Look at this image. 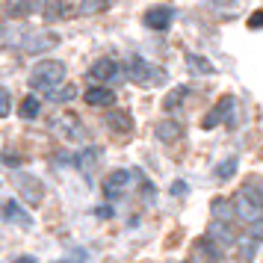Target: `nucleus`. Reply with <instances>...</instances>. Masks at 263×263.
Wrapping results in <instances>:
<instances>
[{
	"instance_id": "4",
	"label": "nucleus",
	"mask_w": 263,
	"mask_h": 263,
	"mask_svg": "<svg viewBox=\"0 0 263 263\" xmlns=\"http://www.w3.org/2000/svg\"><path fill=\"white\" fill-rule=\"evenodd\" d=\"M57 45H60L57 33H48V30H42V33H27V36L21 39V50H24V53H45V50L57 48Z\"/></svg>"
},
{
	"instance_id": "13",
	"label": "nucleus",
	"mask_w": 263,
	"mask_h": 263,
	"mask_svg": "<svg viewBox=\"0 0 263 263\" xmlns=\"http://www.w3.org/2000/svg\"><path fill=\"white\" fill-rule=\"evenodd\" d=\"M107 124L112 127V130H119V133H130V127H133V121H130V116L127 112H107Z\"/></svg>"
},
{
	"instance_id": "5",
	"label": "nucleus",
	"mask_w": 263,
	"mask_h": 263,
	"mask_svg": "<svg viewBox=\"0 0 263 263\" xmlns=\"http://www.w3.org/2000/svg\"><path fill=\"white\" fill-rule=\"evenodd\" d=\"M15 186L21 192V198L30 204H39L42 201V183H39L30 172H15Z\"/></svg>"
},
{
	"instance_id": "26",
	"label": "nucleus",
	"mask_w": 263,
	"mask_h": 263,
	"mask_svg": "<svg viewBox=\"0 0 263 263\" xmlns=\"http://www.w3.org/2000/svg\"><path fill=\"white\" fill-rule=\"evenodd\" d=\"M251 27L257 30V27H263V12H254L251 15Z\"/></svg>"
},
{
	"instance_id": "3",
	"label": "nucleus",
	"mask_w": 263,
	"mask_h": 263,
	"mask_svg": "<svg viewBox=\"0 0 263 263\" xmlns=\"http://www.w3.org/2000/svg\"><path fill=\"white\" fill-rule=\"evenodd\" d=\"M234 213H237L239 222H246V225H254V222H260L263 207L254 201V198H251L249 192H237V195H234Z\"/></svg>"
},
{
	"instance_id": "25",
	"label": "nucleus",
	"mask_w": 263,
	"mask_h": 263,
	"mask_svg": "<svg viewBox=\"0 0 263 263\" xmlns=\"http://www.w3.org/2000/svg\"><path fill=\"white\" fill-rule=\"evenodd\" d=\"M249 228H251V239H263V219L254 222V225H249Z\"/></svg>"
},
{
	"instance_id": "8",
	"label": "nucleus",
	"mask_w": 263,
	"mask_h": 263,
	"mask_svg": "<svg viewBox=\"0 0 263 263\" xmlns=\"http://www.w3.org/2000/svg\"><path fill=\"white\" fill-rule=\"evenodd\" d=\"M234 104H237V101H234L231 95H225V98H222V101H219V104H216L213 109H210V112H207V119H204V127L210 130V127H216V124H222V121H225L228 116L234 112Z\"/></svg>"
},
{
	"instance_id": "9",
	"label": "nucleus",
	"mask_w": 263,
	"mask_h": 263,
	"mask_svg": "<svg viewBox=\"0 0 263 263\" xmlns=\"http://www.w3.org/2000/svg\"><path fill=\"white\" fill-rule=\"evenodd\" d=\"M83 98L89 107H112L116 104V92L107 89V86H89Z\"/></svg>"
},
{
	"instance_id": "14",
	"label": "nucleus",
	"mask_w": 263,
	"mask_h": 263,
	"mask_svg": "<svg viewBox=\"0 0 263 263\" xmlns=\"http://www.w3.org/2000/svg\"><path fill=\"white\" fill-rule=\"evenodd\" d=\"M45 3H6L3 9L6 15H33V12H42Z\"/></svg>"
},
{
	"instance_id": "23",
	"label": "nucleus",
	"mask_w": 263,
	"mask_h": 263,
	"mask_svg": "<svg viewBox=\"0 0 263 263\" xmlns=\"http://www.w3.org/2000/svg\"><path fill=\"white\" fill-rule=\"evenodd\" d=\"M12 112V101H9V89H0V116L6 119Z\"/></svg>"
},
{
	"instance_id": "22",
	"label": "nucleus",
	"mask_w": 263,
	"mask_h": 263,
	"mask_svg": "<svg viewBox=\"0 0 263 263\" xmlns=\"http://www.w3.org/2000/svg\"><path fill=\"white\" fill-rule=\"evenodd\" d=\"M186 92H190V89H186V86H178V89H175V92H172V98H166V109H175L180 104V101H183V98H186Z\"/></svg>"
},
{
	"instance_id": "6",
	"label": "nucleus",
	"mask_w": 263,
	"mask_h": 263,
	"mask_svg": "<svg viewBox=\"0 0 263 263\" xmlns=\"http://www.w3.org/2000/svg\"><path fill=\"white\" fill-rule=\"evenodd\" d=\"M172 18H175V12H172V6H148L142 15V21L151 30H168V24H172Z\"/></svg>"
},
{
	"instance_id": "12",
	"label": "nucleus",
	"mask_w": 263,
	"mask_h": 263,
	"mask_svg": "<svg viewBox=\"0 0 263 263\" xmlns=\"http://www.w3.org/2000/svg\"><path fill=\"white\" fill-rule=\"evenodd\" d=\"M154 133H157L160 142H175V139H180V127L175 124V121H168V119L160 121V124L154 127Z\"/></svg>"
},
{
	"instance_id": "17",
	"label": "nucleus",
	"mask_w": 263,
	"mask_h": 263,
	"mask_svg": "<svg viewBox=\"0 0 263 263\" xmlns=\"http://www.w3.org/2000/svg\"><path fill=\"white\" fill-rule=\"evenodd\" d=\"M231 210H234V201L228 204V201H222V198H216V201H213L216 222H228V219H231Z\"/></svg>"
},
{
	"instance_id": "18",
	"label": "nucleus",
	"mask_w": 263,
	"mask_h": 263,
	"mask_svg": "<svg viewBox=\"0 0 263 263\" xmlns=\"http://www.w3.org/2000/svg\"><path fill=\"white\" fill-rule=\"evenodd\" d=\"M77 95V89H74V86H60V89H57V92H50V101H57V104H65V101H71V98Z\"/></svg>"
},
{
	"instance_id": "24",
	"label": "nucleus",
	"mask_w": 263,
	"mask_h": 263,
	"mask_svg": "<svg viewBox=\"0 0 263 263\" xmlns=\"http://www.w3.org/2000/svg\"><path fill=\"white\" fill-rule=\"evenodd\" d=\"M95 151H92V148H89V151H83V154H80V157H77V163H80V166H83V168H89V163H92V160H95Z\"/></svg>"
},
{
	"instance_id": "11",
	"label": "nucleus",
	"mask_w": 263,
	"mask_h": 263,
	"mask_svg": "<svg viewBox=\"0 0 263 263\" xmlns=\"http://www.w3.org/2000/svg\"><path fill=\"white\" fill-rule=\"evenodd\" d=\"M130 178H133V172H112V175L104 180V190H107V195H116L119 190H124Z\"/></svg>"
},
{
	"instance_id": "16",
	"label": "nucleus",
	"mask_w": 263,
	"mask_h": 263,
	"mask_svg": "<svg viewBox=\"0 0 263 263\" xmlns=\"http://www.w3.org/2000/svg\"><path fill=\"white\" fill-rule=\"evenodd\" d=\"M109 3H74V15H95V12H107Z\"/></svg>"
},
{
	"instance_id": "2",
	"label": "nucleus",
	"mask_w": 263,
	"mask_h": 263,
	"mask_svg": "<svg viewBox=\"0 0 263 263\" xmlns=\"http://www.w3.org/2000/svg\"><path fill=\"white\" fill-rule=\"evenodd\" d=\"M127 77H130L133 83H139V86L163 83V71L157 68L154 62L142 60V57H130V62H127Z\"/></svg>"
},
{
	"instance_id": "15",
	"label": "nucleus",
	"mask_w": 263,
	"mask_h": 263,
	"mask_svg": "<svg viewBox=\"0 0 263 263\" xmlns=\"http://www.w3.org/2000/svg\"><path fill=\"white\" fill-rule=\"evenodd\" d=\"M39 112H42V101L33 95H27L24 101H21V116L24 119H39Z\"/></svg>"
},
{
	"instance_id": "7",
	"label": "nucleus",
	"mask_w": 263,
	"mask_h": 263,
	"mask_svg": "<svg viewBox=\"0 0 263 263\" xmlns=\"http://www.w3.org/2000/svg\"><path fill=\"white\" fill-rule=\"evenodd\" d=\"M119 62L109 60V57H101V60H95L92 65H89V77L95 80V83H104V80H112V77H119Z\"/></svg>"
},
{
	"instance_id": "10",
	"label": "nucleus",
	"mask_w": 263,
	"mask_h": 263,
	"mask_svg": "<svg viewBox=\"0 0 263 263\" xmlns=\"http://www.w3.org/2000/svg\"><path fill=\"white\" fill-rule=\"evenodd\" d=\"M3 219H6V222H15V225H30V216H27V210L15 201V198H9V201L3 204Z\"/></svg>"
},
{
	"instance_id": "1",
	"label": "nucleus",
	"mask_w": 263,
	"mask_h": 263,
	"mask_svg": "<svg viewBox=\"0 0 263 263\" xmlns=\"http://www.w3.org/2000/svg\"><path fill=\"white\" fill-rule=\"evenodd\" d=\"M62 80H65V65L60 60H45L30 71V86L39 92H48V95L60 89Z\"/></svg>"
},
{
	"instance_id": "21",
	"label": "nucleus",
	"mask_w": 263,
	"mask_h": 263,
	"mask_svg": "<svg viewBox=\"0 0 263 263\" xmlns=\"http://www.w3.org/2000/svg\"><path fill=\"white\" fill-rule=\"evenodd\" d=\"M210 234H213L219 242H231V231H228V222H213Z\"/></svg>"
},
{
	"instance_id": "19",
	"label": "nucleus",
	"mask_w": 263,
	"mask_h": 263,
	"mask_svg": "<svg viewBox=\"0 0 263 263\" xmlns=\"http://www.w3.org/2000/svg\"><path fill=\"white\" fill-rule=\"evenodd\" d=\"M186 65L198 68V74H210L213 71V65H210L207 60H201V57H195V53H186Z\"/></svg>"
},
{
	"instance_id": "20",
	"label": "nucleus",
	"mask_w": 263,
	"mask_h": 263,
	"mask_svg": "<svg viewBox=\"0 0 263 263\" xmlns=\"http://www.w3.org/2000/svg\"><path fill=\"white\" fill-rule=\"evenodd\" d=\"M234 168H237V157H228L225 163L216 168V178H219V180H228L231 175H234Z\"/></svg>"
}]
</instances>
